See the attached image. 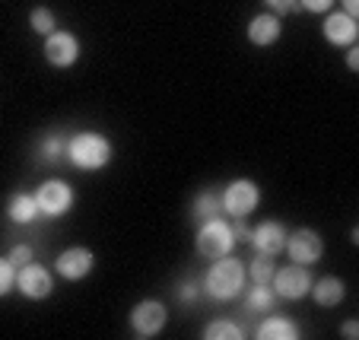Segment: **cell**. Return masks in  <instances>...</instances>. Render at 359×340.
I'll use <instances>...</instances> for the list:
<instances>
[{
    "instance_id": "6da1fadb",
    "label": "cell",
    "mask_w": 359,
    "mask_h": 340,
    "mask_svg": "<svg viewBox=\"0 0 359 340\" xmlns=\"http://www.w3.org/2000/svg\"><path fill=\"white\" fill-rule=\"evenodd\" d=\"M64 156L80 172H99L111 163V140L99 130H80L64 143Z\"/></svg>"
},
{
    "instance_id": "7a4b0ae2",
    "label": "cell",
    "mask_w": 359,
    "mask_h": 340,
    "mask_svg": "<svg viewBox=\"0 0 359 340\" xmlns=\"http://www.w3.org/2000/svg\"><path fill=\"white\" fill-rule=\"evenodd\" d=\"M245 280H248V273H245L242 261L232 258V254H223V258L213 261L207 277H203V293L217 302H229L245 290Z\"/></svg>"
},
{
    "instance_id": "3957f363",
    "label": "cell",
    "mask_w": 359,
    "mask_h": 340,
    "mask_svg": "<svg viewBox=\"0 0 359 340\" xmlns=\"http://www.w3.org/2000/svg\"><path fill=\"white\" fill-rule=\"evenodd\" d=\"M194 248H197V254L207 261H217V258H223V254H232V248H236L232 226L226 223L223 217L203 219L197 236H194Z\"/></svg>"
},
{
    "instance_id": "277c9868",
    "label": "cell",
    "mask_w": 359,
    "mask_h": 340,
    "mask_svg": "<svg viewBox=\"0 0 359 340\" xmlns=\"http://www.w3.org/2000/svg\"><path fill=\"white\" fill-rule=\"evenodd\" d=\"M271 286H273V293H277V299L296 302V299L309 296V290H312V273H309L305 264H290V267H283V271H273Z\"/></svg>"
},
{
    "instance_id": "5b68a950",
    "label": "cell",
    "mask_w": 359,
    "mask_h": 340,
    "mask_svg": "<svg viewBox=\"0 0 359 340\" xmlns=\"http://www.w3.org/2000/svg\"><path fill=\"white\" fill-rule=\"evenodd\" d=\"M35 204H39L41 217H64V213L74 207V188L61 178H51V182H41L35 191Z\"/></svg>"
},
{
    "instance_id": "8992f818",
    "label": "cell",
    "mask_w": 359,
    "mask_h": 340,
    "mask_svg": "<svg viewBox=\"0 0 359 340\" xmlns=\"http://www.w3.org/2000/svg\"><path fill=\"white\" fill-rule=\"evenodd\" d=\"M219 200H223V213H229V217H248L261 204V188L251 178H236L219 194Z\"/></svg>"
},
{
    "instance_id": "52a82bcc",
    "label": "cell",
    "mask_w": 359,
    "mask_h": 340,
    "mask_svg": "<svg viewBox=\"0 0 359 340\" xmlns=\"http://www.w3.org/2000/svg\"><path fill=\"white\" fill-rule=\"evenodd\" d=\"M165 321H169V312H165L163 302L159 299H143V302H137L134 312H130V331H134L140 340H149V337H156V334L163 331Z\"/></svg>"
},
{
    "instance_id": "ba28073f",
    "label": "cell",
    "mask_w": 359,
    "mask_h": 340,
    "mask_svg": "<svg viewBox=\"0 0 359 340\" xmlns=\"http://www.w3.org/2000/svg\"><path fill=\"white\" fill-rule=\"evenodd\" d=\"M286 254H290L292 264H305L312 267L321 261V254H325V242H321V236L315 229H296L286 236Z\"/></svg>"
},
{
    "instance_id": "9c48e42d",
    "label": "cell",
    "mask_w": 359,
    "mask_h": 340,
    "mask_svg": "<svg viewBox=\"0 0 359 340\" xmlns=\"http://www.w3.org/2000/svg\"><path fill=\"white\" fill-rule=\"evenodd\" d=\"M76 57H80V39L67 29H55L51 35H45V61L51 67L64 70V67H74Z\"/></svg>"
},
{
    "instance_id": "30bf717a",
    "label": "cell",
    "mask_w": 359,
    "mask_h": 340,
    "mask_svg": "<svg viewBox=\"0 0 359 340\" xmlns=\"http://www.w3.org/2000/svg\"><path fill=\"white\" fill-rule=\"evenodd\" d=\"M16 290H20L26 299H48L51 296V290H55V277H51V271L41 264H35V261H29L26 267H20L16 271Z\"/></svg>"
},
{
    "instance_id": "8fae6325",
    "label": "cell",
    "mask_w": 359,
    "mask_h": 340,
    "mask_svg": "<svg viewBox=\"0 0 359 340\" xmlns=\"http://www.w3.org/2000/svg\"><path fill=\"white\" fill-rule=\"evenodd\" d=\"M286 226L283 223H277V219H264V223H258V226H251V245H255V252L258 254H280L283 252V245H286Z\"/></svg>"
},
{
    "instance_id": "7c38bea8",
    "label": "cell",
    "mask_w": 359,
    "mask_h": 340,
    "mask_svg": "<svg viewBox=\"0 0 359 340\" xmlns=\"http://www.w3.org/2000/svg\"><path fill=\"white\" fill-rule=\"evenodd\" d=\"M55 271H57V277H64V280L89 277V271H93V252H89V248H83V245L67 248V252L57 254Z\"/></svg>"
},
{
    "instance_id": "4fadbf2b",
    "label": "cell",
    "mask_w": 359,
    "mask_h": 340,
    "mask_svg": "<svg viewBox=\"0 0 359 340\" xmlns=\"http://www.w3.org/2000/svg\"><path fill=\"white\" fill-rule=\"evenodd\" d=\"M321 32H325L327 45H334V48H350V45H356L359 26H356V20H353V16H346L344 10H340V13H331V16H327L325 26H321Z\"/></svg>"
},
{
    "instance_id": "5bb4252c",
    "label": "cell",
    "mask_w": 359,
    "mask_h": 340,
    "mask_svg": "<svg viewBox=\"0 0 359 340\" xmlns=\"http://www.w3.org/2000/svg\"><path fill=\"white\" fill-rule=\"evenodd\" d=\"M280 35H283V22H280L277 13H261L248 22V41L251 45L271 48V45L280 41Z\"/></svg>"
},
{
    "instance_id": "9a60e30c",
    "label": "cell",
    "mask_w": 359,
    "mask_h": 340,
    "mask_svg": "<svg viewBox=\"0 0 359 340\" xmlns=\"http://www.w3.org/2000/svg\"><path fill=\"white\" fill-rule=\"evenodd\" d=\"M312 299H315V306H321V308H337L340 302H344V296H346V286H344V280L340 277H321V280H312Z\"/></svg>"
},
{
    "instance_id": "2e32d148",
    "label": "cell",
    "mask_w": 359,
    "mask_h": 340,
    "mask_svg": "<svg viewBox=\"0 0 359 340\" xmlns=\"http://www.w3.org/2000/svg\"><path fill=\"white\" fill-rule=\"evenodd\" d=\"M255 337L258 340H299V327H296V321L283 318V315H271V318H264L258 325Z\"/></svg>"
},
{
    "instance_id": "e0dca14e",
    "label": "cell",
    "mask_w": 359,
    "mask_h": 340,
    "mask_svg": "<svg viewBox=\"0 0 359 340\" xmlns=\"http://www.w3.org/2000/svg\"><path fill=\"white\" fill-rule=\"evenodd\" d=\"M7 217L13 219L16 226H29L35 217H39V204H35V194H26V191L13 194V198L7 200Z\"/></svg>"
},
{
    "instance_id": "ac0fdd59",
    "label": "cell",
    "mask_w": 359,
    "mask_h": 340,
    "mask_svg": "<svg viewBox=\"0 0 359 340\" xmlns=\"http://www.w3.org/2000/svg\"><path fill=\"white\" fill-rule=\"evenodd\" d=\"M191 213H194L197 223H203V219H213V217H223V200L213 194V191H201L194 198V207H191Z\"/></svg>"
},
{
    "instance_id": "d6986e66",
    "label": "cell",
    "mask_w": 359,
    "mask_h": 340,
    "mask_svg": "<svg viewBox=\"0 0 359 340\" xmlns=\"http://www.w3.org/2000/svg\"><path fill=\"white\" fill-rule=\"evenodd\" d=\"M273 302H277V293H273L271 283H255L248 290V296H245V306H248L251 312H271Z\"/></svg>"
},
{
    "instance_id": "ffe728a7",
    "label": "cell",
    "mask_w": 359,
    "mask_h": 340,
    "mask_svg": "<svg viewBox=\"0 0 359 340\" xmlns=\"http://www.w3.org/2000/svg\"><path fill=\"white\" fill-rule=\"evenodd\" d=\"M242 337L245 331H238V325L229 318H217L203 327V340H242Z\"/></svg>"
},
{
    "instance_id": "44dd1931",
    "label": "cell",
    "mask_w": 359,
    "mask_h": 340,
    "mask_svg": "<svg viewBox=\"0 0 359 340\" xmlns=\"http://www.w3.org/2000/svg\"><path fill=\"white\" fill-rule=\"evenodd\" d=\"M273 271H277V267H273L271 254H255V258H251V264L245 267V273H248L251 283H271Z\"/></svg>"
},
{
    "instance_id": "7402d4cb",
    "label": "cell",
    "mask_w": 359,
    "mask_h": 340,
    "mask_svg": "<svg viewBox=\"0 0 359 340\" xmlns=\"http://www.w3.org/2000/svg\"><path fill=\"white\" fill-rule=\"evenodd\" d=\"M29 26H32L39 35H51L57 29V20L48 7H35L32 13H29Z\"/></svg>"
},
{
    "instance_id": "603a6c76",
    "label": "cell",
    "mask_w": 359,
    "mask_h": 340,
    "mask_svg": "<svg viewBox=\"0 0 359 340\" xmlns=\"http://www.w3.org/2000/svg\"><path fill=\"white\" fill-rule=\"evenodd\" d=\"M10 290H16V267L10 258H0V296H7Z\"/></svg>"
},
{
    "instance_id": "cb8c5ba5",
    "label": "cell",
    "mask_w": 359,
    "mask_h": 340,
    "mask_svg": "<svg viewBox=\"0 0 359 340\" xmlns=\"http://www.w3.org/2000/svg\"><path fill=\"white\" fill-rule=\"evenodd\" d=\"M39 153L45 159H61L64 156V140H61V137H55V134H48L45 140L39 143Z\"/></svg>"
},
{
    "instance_id": "d4e9b609",
    "label": "cell",
    "mask_w": 359,
    "mask_h": 340,
    "mask_svg": "<svg viewBox=\"0 0 359 340\" xmlns=\"http://www.w3.org/2000/svg\"><path fill=\"white\" fill-rule=\"evenodd\" d=\"M29 261H32V248L29 245H13V252H10V264L20 271V267H26Z\"/></svg>"
},
{
    "instance_id": "484cf974",
    "label": "cell",
    "mask_w": 359,
    "mask_h": 340,
    "mask_svg": "<svg viewBox=\"0 0 359 340\" xmlns=\"http://www.w3.org/2000/svg\"><path fill=\"white\" fill-rule=\"evenodd\" d=\"M264 4L271 7V13H292L299 7V0H264Z\"/></svg>"
},
{
    "instance_id": "4316f807",
    "label": "cell",
    "mask_w": 359,
    "mask_h": 340,
    "mask_svg": "<svg viewBox=\"0 0 359 340\" xmlns=\"http://www.w3.org/2000/svg\"><path fill=\"white\" fill-rule=\"evenodd\" d=\"M232 236H236V242H248L251 238V226L245 223V217H236V223H232Z\"/></svg>"
},
{
    "instance_id": "83f0119b",
    "label": "cell",
    "mask_w": 359,
    "mask_h": 340,
    "mask_svg": "<svg viewBox=\"0 0 359 340\" xmlns=\"http://www.w3.org/2000/svg\"><path fill=\"white\" fill-rule=\"evenodd\" d=\"M309 13H327V10L334 7V0H299Z\"/></svg>"
},
{
    "instance_id": "f1b7e54d",
    "label": "cell",
    "mask_w": 359,
    "mask_h": 340,
    "mask_svg": "<svg viewBox=\"0 0 359 340\" xmlns=\"http://www.w3.org/2000/svg\"><path fill=\"white\" fill-rule=\"evenodd\" d=\"M340 337H346V340H356L359 337V321H344V327H340Z\"/></svg>"
},
{
    "instance_id": "f546056e",
    "label": "cell",
    "mask_w": 359,
    "mask_h": 340,
    "mask_svg": "<svg viewBox=\"0 0 359 340\" xmlns=\"http://www.w3.org/2000/svg\"><path fill=\"white\" fill-rule=\"evenodd\" d=\"M197 293H201V290H197V283H184L182 290H178V296H182L184 302H194V299H197Z\"/></svg>"
},
{
    "instance_id": "4dcf8cb0",
    "label": "cell",
    "mask_w": 359,
    "mask_h": 340,
    "mask_svg": "<svg viewBox=\"0 0 359 340\" xmlns=\"http://www.w3.org/2000/svg\"><path fill=\"white\" fill-rule=\"evenodd\" d=\"M346 67H350V70H359V48H356V45L346 48Z\"/></svg>"
},
{
    "instance_id": "1f68e13d",
    "label": "cell",
    "mask_w": 359,
    "mask_h": 340,
    "mask_svg": "<svg viewBox=\"0 0 359 340\" xmlns=\"http://www.w3.org/2000/svg\"><path fill=\"white\" fill-rule=\"evenodd\" d=\"M340 4H344V13L356 20V16H359V0H340Z\"/></svg>"
}]
</instances>
